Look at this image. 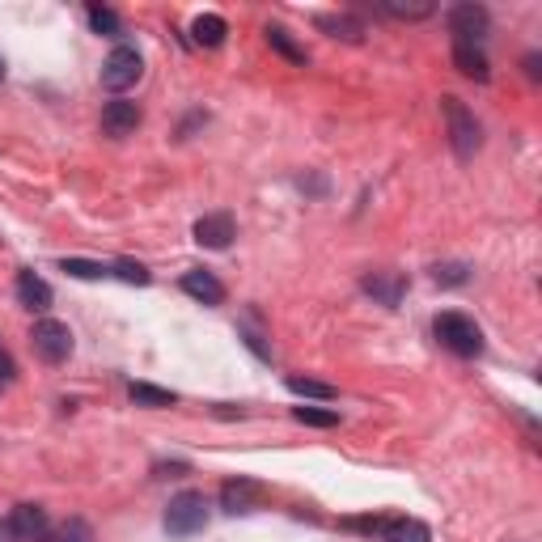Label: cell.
I'll return each mask as SVG.
<instances>
[{
  "label": "cell",
  "instance_id": "6da1fadb",
  "mask_svg": "<svg viewBox=\"0 0 542 542\" xmlns=\"http://www.w3.org/2000/svg\"><path fill=\"white\" fill-rule=\"evenodd\" d=\"M441 115H445L449 140H454V153H458V157H475V149L483 144V132H479L475 115L466 111V102L454 98V94H445V98H441Z\"/></svg>",
  "mask_w": 542,
  "mask_h": 542
},
{
  "label": "cell",
  "instance_id": "7a4b0ae2",
  "mask_svg": "<svg viewBox=\"0 0 542 542\" xmlns=\"http://www.w3.org/2000/svg\"><path fill=\"white\" fill-rule=\"evenodd\" d=\"M208 526V500L204 492H178L166 509V530L174 538H191Z\"/></svg>",
  "mask_w": 542,
  "mask_h": 542
},
{
  "label": "cell",
  "instance_id": "3957f363",
  "mask_svg": "<svg viewBox=\"0 0 542 542\" xmlns=\"http://www.w3.org/2000/svg\"><path fill=\"white\" fill-rule=\"evenodd\" d=\"M437 339L454 356H479L483 352V331L475 327V318H466V314H441L437 318Z\"/></svg>",
  "mask_w": 542,
  "mask_h": 542
},
{
  "label": "cell",
  "instance_id": "277c9868",
  "mask_svg": "<svg viewBox=\"0 0 542 542\" xmlns=\"http://www.w3.org/2000/svg\"><path fill=\"white\" fill-rule=\"evenodd\" d=\"M30 343H34V356L47 360V365H64V360L72 356V331L64 327V322H56V318L34 322Z\"/></svg>",
  "mask_w": 542,
  "mask_h": 542
},
{
  "label": "cell",
  "instance_id": "5b68a950",
  "mask_svg": "<svg viewBox=\"0 0 542 542\" xmlns=\"http://www.w3.org/2000/svg\"><path fill=\"white\" fill-rule=\"evenodd\" d=\"M144 72V60L136 47H115L111 56L102 64V89H111V94H128V89L140 81Z\"/></svg>",
  "mask_w": 542,
  "mask_h": 542
},
{
  "label": "cell",
  "instance_id": "8992f818",
  "mask_svg": "<svg viewBox=\"0 0 542 542\" xmlns=\"http://www.w3.org/2000/svg\"><path fill=\"white\" fill-rule=\"evenodd\" d=\"M487 30H492V17H487L483 5H458V9H449V34H454V43L479 47L487 39Z\"/></svg>",
  "mask_w": 542,
  "mask_h": 542
},
{
  "label": "cell",
  "instance_id": "52a82bcc",
  "mask_svg": "<svg viewBox=\"0 0 542 542\" xmlns=\"http://www.w3.org/2000/svg\"><path fill=\"white\" fill-rule=\"evenodd\" d=\"M263 500H267V492H263V483H255V479H229L221 487V509L233 513V517L263 509Z\"/></svg>",
  "mask_w": 542,
  "mask_h": 542
},
{
  "label": "cell",
  "instance_id": "ba28073f",
  "mask_svg": "<svg viewBox=\"0 0 542 542\" xmlns=\"http://www.w3.org/2000/svg\"><path fill=\"white\" fill-rule=\"evenodd\" d=\"M140 119H144L140 106L128 102V98H115V102L102 106V132L115 136V140H119V136H132V132L140 128Z\"/></svg>",
  "mask_w": 542,
  "mask_h": 542
},
{
  "label": "cell",
  "instance_id": "9c48e42d",
  "mask_svg": "<svg viewBox=\"0 0 542 542\" xmlns=\"http://www.w3.org/2000/svg\"><path fill=\"white\" fill-rule=\"evenodd\" d=\"M233 233H238V229H233L229 212H208V216L195 221V242L208 246V250H225L233 242Z\"/></svg>",
  "mask_w": 542,
  "mask_h": 542
},
{
  "label": "cell",
  "instance_id": "30bf717a",
  "mask_svg": "<svg viewBox=\"0 0 542 542\" xmlns=\"http://www.w3.org/2000/svg\"><path fill=\"white\" fill-rule=\"evenodd\" d=\"M9 521H13V530L22 534V542H43L51 534V521H47L43 504H17Z\"/></svg>",
  "mask_w": 542,
  "mask_h": 542
},
{
  "label": "cell",
  "instance_id": "8fae6325",
  "mask_svg": "<svg viewBox=\"0 0 542 542\" xmlns=\"http://www.w3.org/2000/svg\"><path fill=\"white\" fill-rule=\"evenodd\" d=\"M17 301L34 314L51 310V284L43 276H34V271H17Z\"/></svg>",
  "mask_w": 542,
  "mask_h": 542
},
{
  "label": "cell",
  "instance_id": "7c38bea8",
  "mask_svg": "<svg viewBox=\"0 0 542 542\" xmlns=\"http://www.w3.org/2000/svg\"><path fill=\"white\" fill-rule=\"evenodd\" d=\"M403 288H407V280L399 276V271H373V276H365V293H369L373 301L390 305V310L403 301Z\"/></svg>",
  "mask_w": 542,
  "mask_h": 542
},
{
  "label": "cell",
  "instance_id": "4fadbf2b",
  "mask_svg": "<svg viewBox=\"0 0 542 542\" xmlns=\"http://www.w3.org/2000/svg\"><path fill=\"white\" fill-rule=\"evenodd\" d=\"M183 293L204 301V305H221L225 301V284L212 276V271H187L183 276Z\"/></svg>",
  "mask_w": 542,
  "mask_h": 542
},
{
  "label": "cell",
  "instance_id": "5bb4252c",
  "mask_svg": "<svg viewBox=\"0 0 542 542\" xmlns=\"http://www.w3.org/2000/svg\"><path fill=\"white\" fill-rule=\"evenodd\" d=\"M318 30L331 34V39H343V43H360L365 39V22L352 13H322L318 17Z\"/></svg>",
  "mask_w": 542,
  "mask_h": 542
},
{
  "label": "cell",
  "instance_id": "9a60e30c",
  "mask_svg": "<svg viewBox=\"0 0 542 542\" xmlns=\"http://www.w3.org/2000/svg\"><path fill=\"white\" fill-rule=\"evenodd\" d=\"M225 34H229V22H225L221 13H200L191 22V39L200 43V47H221Z\"/></svg>",
  "mask_w": 542,
  "mask_h": 542
},
{
  "label": "cell",
  "instance_id": "2e32d148",
  "mask_svg": "<svg viewBox=\"0 0 542 542\" xmlns=\"http://www.w3.org/2000/svg\"><path fill=\"white\" fill-rule=\"evenodd\" d=\"M454 68L462 72V77H471V81H487V77H492V68H487V56H483L479 47L454 43Z\"/></svg>",
  "mask_w": 542,
  "mask_h": 542
},
{
  "label": "cell",
  "instance_id": "e0dca14e",
  "mask_svg": "<svg viewBox=\"0 0 542 542\" xmlns=\"http://www.w3.org/2000/svg\"><path fill=\"white\" fill-rule=\"evenodd\" d=\"M382 538L386 542H428V526L424 521H415V517H399V521H386Z\"/></svg>",
  "mask_w": 542,
  "mask_h": 542
},
{
  "label": "cell",
  "instance_id": "ac0fdd59",
  "mask_svg": "<svg viewBox=\"0 0 542 542\" xmlns=\"http://www.w3.org/2000/svg\"><path fill=\"white\" fill-rule=\"evenodd\" d=\"M128 394H132L136 407H174L178 403L174 390H161V386H149V382H132Z\"/></svg>",
  "mask_w": 542,
  "mask_h": 542
},
{
  "label": "cell",
  "instance_id": "d6986e66",
  "mask_svg": "<svg viewBox=\"0 0 542 542\" xmlns=\"http://www.w3.org/2000/svg\"><path fill=\"white\" fill-rule=\"evenodd\" d=\"M263 34H267L271 51H280V56H284L288 64H305V47H297V43H293V34H288L284 26H267Z\"/></svg>",
  "mask_w": 542,
  "mask_h": 542
},
{
  "label": "cell",
  "instance_id": "ffe728a7",
  "mask_svg": "<svg viewBox=\"0 0 542 542\" xmlns=\"http://www.w3.org/2000/svg\"><path fill=\"white\" fill-rule=\"evenodd\" d=\"M382 13L399 17V22H420L432 13V0H382Z\"/></svg>",
  "mask_w": 542,
  "mask_h": 542
},
{
  "label": "cell",
  "instance_id": "44dd1931",
  "mask_svg": "<svg viewBox=\"0 0 542 542\" xmlns=\"http://www.w3.org/2000/svg\"><path fill=\"white\" fill-rule=\"evenodd\" d=\"M89 26H94V34H102V39H119V34H123L119 13L102 9V5H89Z\"/></svg>",
  "mask_w": 542,
  "mask_h": 542
},
{
  "label": "cell",
  "instance_id": "7402d4cb",
  "mask_svg": "<svg viewBox=\"0 0 542 542\" xmlns=\"http://www.w3.org/2000/svg\"><path fill=\"white\" fill-rule=\"evenodd\" d=\"M47 538H51V542H94V530H89L81 517H68L64 526H56Z\"/></svg>",
  "mask_w": 542,
  "mask_h": 542
},
{
  "label": "cell",
  "instance_id": "603a6c76",
  "mask_svg": "<svg viewBox=\"0 0 542 542\" xmlns=\"http://www.w3.org/2000/svg\"><path fill=\"white\" fill-rule=\"evenodd\" d=\"M288 390L293 394H305V399H335V386H327V382H314V377H288Z\"/></svg>",
  "mask_w": 542,
  "mask_h": 542
},
{
  "label": "cell",
  "instance_id": "cb8c5ba5",
  "mask_svg": "<svg viewBox=\"0 0 542 542\" xmlns=\"http://www.w3.org/2000/svg\"><path fill=\"white\" fill-rule=\"evenodd\" d=\"M297 424H310V428H335L339 424V411H322V407H297L293 411Z\"/></svg>",
  "mask_w": 542,
  "mask_h": 542
},
{
  "label": "cell",
  "instance_id": "d4e9b609",
  "mask_svg": "<svg viewBox=\"0 0 542 542\" xmlns=\"http://www.w3.org/2000/svg\"><path fill=\"white\" fill-rule=\"evenodd\" d=\"M68 276H77V280H102V276H111V267H102V263H85V259H64L60 263Z\"/></svg>",
  "mask_w": 542,
  "mask_h": 542
},
{
  "label": "cell",
  "instance_id": "484cf974",
  "mask_svg": "<svg viewBox=\"0 0 542 542\" xmlns=\"http://www.w3.org/2000/svg\"><path fill=\"white\" fill-rule=\"evenodd\" d=\"M466 276H471V271H466V263H437V267H432V280L445 284V288L466 284Z\"/></svg>",
  "mask_w": 542,
  "mask_h": 542
},
{
  "label": "cell",
  "instance_id": "4316f807",
  "mask_svg": "<svg viewBox=\"0 0 542 542\" xmlns=\"http://www.w3.org/2000/svg\"><path fill=\"white\" fill-rule=\"evenodd\" d=\"M111 276L128 280V284H149V271H144L140 263H132V259H119V263L111 267Z\"/></svg>",
  "mask_w": 542,
  "mask_h": 542
},
{
  "label": "cell",
  "instance_id": "83f0119b",
  "mask_svg": "<svg viewBox=\"0 0 542 542\" xmlns=\"http://www.w3.org/2000/svg\"><path fill=\"white\" fill-rule=\"evenodd\" d=\"M13 377H17V369H13V356H9L5 348H0V382H5V386H9V382H13Z\"/></svg>",
  "mask_w": 542,
  "mask_h": 542
},
{
  "label": "cell",
  "instance_id": "f1b7e54d",
  "mask_svg": "<svg viewBox=\"0 0 542 542\" xmlns=\"http://www.w3.org/2000/svg\"><path fill=\"white\" fill-rule=\"evenodd\" d=\"M0 542H22V534L13 530V521H9V517H0Z\"/></svg>",
  "mask_w": 542,
  "mask_h": 542
},
{
  "label": "cell",
  "instance_id": "f546056e",
  "mask_svg": "<svg viewBox=\"0 0 542 542\" xmlns=\"http://www.w3.org/2000/svg\"><path fill=\"white\" fill-rule=\"evenodd\" d=\"M538 64H542L538 56H526V72H530V81H538V77H542V68H538Z\"/></svg>",
  "mask_w": 542,
  "mask_h": 542
},
{
  "label": "cell",
  "instance_id": "4dcf8cb0",
  "mask_svg": "<svg viewBox=\"0 0 542 542\" xmlns=\"http://www.w3.org/2000/svg\"><path fill=\"white\" fill-rule=\"evenodd\" d=\"M0 81H5V56H0Z\"/></svg>",
  "mask_w": 542,
  "mask_h": 542
},
{
  "label": "cell",
  "instance_id": "1f68e13d",
  "mask_svg": "<svg viewBox=\"0 0 542 542\" xmlns=\"http://www.w3.org/2000/svg\"><path fill=\"white\" fill-rule=\"evenodd\" d=\"M0 386H5V382H0Z\"/></svg>",
  "mask_w": 542,
  "mask_h": 542
}]
</instances>
